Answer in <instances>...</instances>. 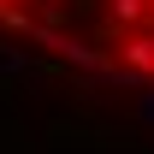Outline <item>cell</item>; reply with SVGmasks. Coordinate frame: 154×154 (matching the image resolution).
<instances>
[{"mask_svg": "<svg viewBox=\"0 0 154 154\" xmlns=\"http://www.w3.org/2000/svg\"><path fill=\"white\" fill-rule=\"evenodd\" d=\"M0 30L83 77L154 89V0H0Z\"/></svg>", "mask_w": 154, "mask_h": 154, "instance_id": "1", "label": "cell"}]
</instances>
